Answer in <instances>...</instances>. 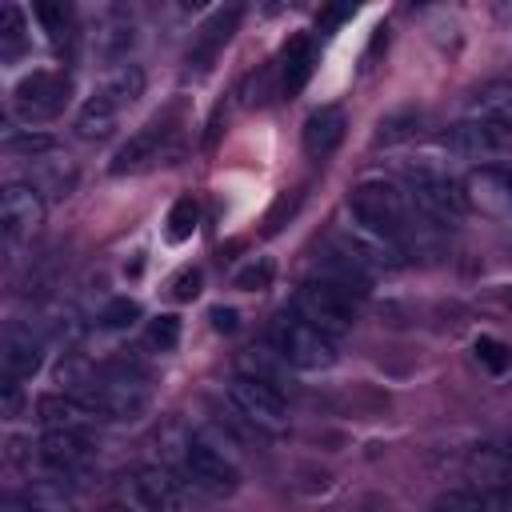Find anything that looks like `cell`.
<instances>
[{
    "label": "cell",
    "mask_w": 512,
    "mask_h": 512,
    "mask_svg": "<svg viewBox=\"0 0 512 512\" xmlns=\"http://www.w3.org/2000/svg\"><path fill=\"white\" fill-rule=\"evenodd\" d=\"M200 280H204L200 268H184V272L172 280V300H180V304H184V300H196V296H200Z\"/></svg>",
    "instance_id": "d6a6232c"
},
{
    "label": "cell",
    "mask_w": 512,
    "mask_h": 512,
    "mask_svg": "<svg viewBox=\"0 0 512 512\" xmlns=\"http://www.w3.org/2000/svg\"><path fill=\"white\" fill-rule=\"evenodd\" d=\"M36 416L44 420V428H60V432H84V436H92V424H96V416L72 396V392H52V396H40V404H36Z\"/></svg>",
    "instance_id": "ac0fdd59"
},
{
    "label": "cell",
    "mask_w": 512,
    "mask_h": 512,
    "mask_svg": "<svg viewBox=\"0 0 512 512\" xmlns=\"http://www.w3.org/2000/svg\"><path fill=\"white\" fill-rule=\"evenodd\" d=\"M44 220V196L32 180H12L4 184L0 192V228H4V240L16 244L24 236H32Z\"/></svg>",
    "instance_id": "4fadbf2b"
},
{
    "label": "cell",
    "mask_w": 512,
    "mask_h": 512,
    "mask_svg": "<svg viewBox=\"0 0 512 512\" xmlns=\"http://www.w3.org/2000/svg\"><path fill=\"white\" fill-rule=\"evenodd\" d=\"M68 76L56 72V68H36L28 76L16 80L12 88V112L16 120L24 124H40V120H52L64 104H68Z\"/></svg>",
    "instance_id": "ba28073f"
},
{
    "label": "cell",
    "mask_w": 512,
    "mask_h": 512,
    "mask_svg": "<svg viewBox=\"0 0 512 512\" xmlns=\"http://www.w3.org/2000/svg\"><path fill=\"white\" fill-rule=\"evenodd\" d=\"M348 212L356 220V228L380 236V240H392L400 252L408 248L412 240V212L416 204L408 200V188H396L392 180H360L352 192H348Z\"/></svg>",
    "instance_id": "6da1fadb"
},
{
    "label": "cell",
    "mask_w": 512,
    "mask_h": 512,
    "mask_svg": "<svg viewBox=\"0 0 512 512\" xmlns=\"http://www.w3.org/2000/svg\"><path fill=\"white\" fill-rule=\"evenodd\" d=\"M24 504L32 512H76V500L72 492L64 488V480H32V488L24 492Z\"/></svg>",
    "instance_id": "603a6c76"
},
{
    "label": "cell",
    "mask_w": 512,
    "mask_h": 512,
    "mask_svg": "<svg viewBox=\"0 0 512 512\" xmlns=\"http://www.w3.org/2000/svg\"><path fill=\"white\" fill-rule=\"evenodd\" d=\"M184 476L212 496H228L240 484V460L216 428H196L184 440Z\"/></svg>",
    "instance_id": "5b68a950"
},
{
    "label": "cell",
    "mask_w": 512,
    "mask_h": 512,
    "mask_svg": "<svg viewBox=\"0 0 512 512\" xmlns=\"http://www.w3.org/2000/svg\"><path fill=\"white\" fill-rule=\"evenodd\" d=\"M316 68V40L308 32L292 36L284 48V96H296Z\"/></svg>",
    "instance_id": "ffe728a7"
},
{
    "label": "cell",
    "mask_w": 512,
    "mask_h": 512,
    "mask_svg": "<svg viewBox=\"0 0 512 512\" xmlns=\"http://www.w3.org/2000/svg\"><path fill=\"white\" fill-rule=\"evenodd\" d=\"M96 420H140L152 404V388L136 368H104L100 376L84 380V388L72 392Z\"/></svg>",
    "instance_id": "3957f363"
},
{
    "label": "cell",
    "mask_w": 512,
    "mask_h": 512,
    "mask_svg": "<svg viewBox=\"0 0 512 512\" xmlns=\"http://www.w3.org/2000/svg\"><path fill=\"white\" fill-rule=\"evenodd\" d=\"M28 44V16L20 4H4L0 8V56L4 60H16Z\"/></svg>",
    "instance_id": "cb8c5ba5"
},
{
    "label": "cell",
    "mask_w": 512,
    "mask_h": 512,
    "mask_svg": "<svg viewBox=\"0 0 512 512\" xmlns=\"http://www.w3.org/2000/svg\"><path fill=\"white\" fill-rule=\"evenodd\" d=\"M344 128H348V120H344V112L340 108H316L308 120H304V132H300V140H304V152L308 156H332L336 148H340V140H344Z\"/></svg>",
    "instance_id": "d6986e66"
},
{
    "label": "cell",
    "mask_w": 512,
    "mask_h": 512,
    "mask_svg": "<svg viewBox=\"0 0 512 512\" xmlns=\"http://www.w3.org/2000/svg\"><path fill=\"white\" fill-rule=\"evenodd\" d=\"M276 352L300 368V372H320V368H332L336 364V344L332 336H324L320 328H312L308 320L300 316H284L276 324Z\"/></svg>",
    "instance_id": "9c48e42d"
},
{
    "label": "cell",
    "mask_w": 512,
    "mask_h": 512,
    "mask_svg": "<svg viewBox=\"0 0 512 512\" xmlns=\"http://www.w3.org/2000/svg\"><path fill=\"white\" fill-rule=\"evenodd\" d=\"M416 132H420V112L404 108V112H392V116L380 120V128H376V144L392 148V144H400V140H412Z\"/></svg>",
    "instance_id": "4316f807"
},
{
    "label": "cell",
    "mask_w": 512,
    "mask_h": 512,
    "mask_svg": "<svg viewBox=\"0 0 512 512\" xmlns=\"http://www.w3.org/2000/svg\"><path fill=\"white\" fill-rule=\"evenodd\" d=\"M40 464L56 476V480H88L96 472V448L92 436L84 432H60V428H44L40 436Z\"/></svg>",
    "instance_id": "8fae6325"
},
{
    "label": "cell",
    "mask_w": 512,
    "mask_h": 512,
    "mask_svg": "<svg viewBox=\"0 0 512 512\" xmlns=\"http://www.w3.org/2000/svg\"><path fill=\"white\" fill-rule=\"evenodd\" d=\"M208 316H212V328L216 332H232L236 328V308H212Z\"/></svg>",
    "instance_id": "d590c367"
},
{
    "label": "cell",
    "mask_w": 512,
    "mask_h": 512,
    "mask_svg": "<svg viewBox=\"0 0 512 512\" xmlns=\"http://www.w3.org/2000/svg\"><path fill=\"white\" fill-rule=\"evenodd\" d=\"M336 248L348 252L352 260H360L368 272L400 268V260H404V252H400L392 240H380V236H372V232H364V228H356V224H352L348 232L336 236Z\"/></svg>",
    "instance_id": "2e32d148"
},
{
    "label": "cell",
    "mask_w": 512,
    "mask_h": 512,
    "mask_svg": "<svg viewBox=\"0 0 512 512\" xmlns=\"http://www.w3.org/2000/svg\"><path fill=\"white\" fill-rule=\"evenodd\" d=\"M144 96V68L140 64H116L100 84L96 92L80 104L76 112V136L80 140H104L116 132L124 108H132L136 100Z\"/></svg>",
    "instance_id": "7a4b0ae2"
},
{
    "label": "cell",
    "mask_w": 512,
    "mask_h": 512,
    "mask_svg": "<svg viewBox=\"0 0 512 512\" xmlns=\"http://www.w3.org/2000/svg\"><path fill=\"white\" fill-rule=\"evenodd\" d=\"M344 16H352V4H340V8H328V12H320V28L328 32V28H336Z\"/></svg>",
    "instance_id": "8d00e7d4"
},
{
    "label": "cell",
    "mask_w": 512,
    "mask_h": 512,
    "mask_svg": "<svg viewBox=\"0 0 512 512\" xmlns=\"http://www.w3.org/2000/svg\"><path fill=\"white\" fill-rule=\"evenodd\" d=\"M104 512H128V508H124V504H112V508H104Z\"/></svg>",
    "instance_id": "f35d334b"
},
{
    "label": "cell",
    "mask_w": 512,
    "mask_h": 512,
    "mask_svg": "<svg viewBox=\"0 0 512 512\" xmlns=\"http://www.w3.org/2000/svg\"><path fill=\"white\" fill-rule=\"evenodd\" d=\"M296 316L336 340L356 324V300L344 288L328 284V280H308L296 292Z\"/></svg>",
    "instance_id": "52a82bcc"
},
{
    "label": "cell",
    "mask_w": 512,
    "mask_h": 512,
    "mask_svg": "<svg viewBox=\"0 0 512 512\" xmlns=\"http://www.w3.org/2000/svg\"><path fill=\"white\" fill-rule=\"evenodd\" d=\"M232 284H236L240 292H260V288H268V284H272V260H252L248 268L236 272Z\"/></svg>",
    "instance_id": "f546056e"
},
{
    "label": "cell",
    "mask_w": 512,
    "mask_h": 512,
    "mask_svg": "<svg viewBox=\"0 0 512 512\" xmlns=\"http://www.w3.org/2000/svg\"><path fill=\"white\" fill-rule=\"evenodd\" d=\"M236 24H240V8L232 4V8H216L200 28H196V36H192V48H188V64H196V68H208L212 60H216V52L232 40V32H236Z\"/></svg>",
    "instance_id": "9a60e30c"
},
{
    "label": "cell",
    "mask_w": 512,
    "mask_h": 512,
    "mask_svg": "<svg viewBox=\"0 0 512 512\" xmlns=\"http://www.w3.org/2000/svg\"><path fill=\"white\" fill-rule=\"evenodd\" d=\"M472 120H492V124H512V80L484 84L472 100Z\"/></svg>",
    "instance_id": "7402d4cb"
},
{
    "label": "cell",
    "mask_w": 512,
    "mask_h": 512,
    "mask_svg": "<svg viewBox=\"0 0 512 512\" xmlns=\"http://www.w3.org/2000/svg\"><path fill=\"white\" fill-rule=\"evenodd\" d=\"M504 300H508V304H512V292H508V296H504Z\"/></svg>",
    "instance_id": "ab89813d"
},
{
    "label": "cell",
    "mask_w": 512,
    "mask_h": 512,
    "mask_svg": "<svg viewBox=\"0 0 512 512\" xmlns=\"http://www.w3.org/2000/svg\"><path fill=\"white\" fill-rule=\"evenodd\" d=\"M400 172L408 180V200L416 204L420 216H428L436 224H456L464 216L468 192L444 164H436V160H404Z\"/></svg>",
    "instance_id": "277c9868"
},
{
    "label": "cell",
    "mask_w": 512,
    "mask_h": 512,
    "mask_svg": "<svg viewBox=\"0 0 512 512\" xmlns=\"http://www.w3.org/2000/svg\"><path fill=\"white\" fill-rule=\"evenodd\" d=\"M196 220H200V208L192 196H180L172 208H168V220H164V236L172 244H184L192 232H196Z\"/></svg>",
    "instance_id": "484cf974"
},
{
    "label": "cell",
    "mask_w": 512,
    "mask_h": 512,
    "mask_svg": "<svg viewBox=\"0 0 512 512\" xmlns=\"http://www.w3.org/2000/svg\"><path fill=\"white\" fill-rule=\"evenodd\" d=\"M40 360H44V352H40V340L32 332H24V328H8L4 332V344H0V376L8 384L28 380L40 368Z\"/></svg>",
    "instance_id": "e0dca14e"
},
{
    "label": "cell",
    "mask_w": 512,
    "mask_h": 512,
    "mask_svg": "<svg viewBox=\"0 0 512 512\" xmlns=\"http://www.w3.org/2000/svg\"><path fill=\"white\" fill-rule=\"evenodd\" d=\"M176 340H180V320L176 316H156L152 324H148V344L152 348H160V352H172L176 348Z\"/></svg>",
    "instance_id": "83f0119b"
},
{
    "label": "cell",
    "mask_w": 512,
    "mask_h": 512,
    "mask_svg": "<svg viewBox=\"0 0 512 512\" xmlns=\"http://www.w3.org/2000/svg\"><path fill=\"white\" fill-rule=\"evenodd\" d=\"M468 476H472L476 484H484V492H488V488H504V484H508V460H504L496 448H480V452H472V460H468Z\"/></svg>",
    "instance_id": "d4e9b609"
},
{
    "label": "cell",
    "mask_w": 512,
    "mask_h": 512,
    "mask_svg": "<svg viewBox=\"0 0 512 512\" xmlns=\"http://www.w3.org/2000/svg\"><path fill=\"white\" fill-rule=\"evenodd\" d=\"M140 316V304L136 300H128V296H120V300H112L104 312H100V320L108 324V328H128L132 320Z\"/></svg>",
    "instance_id": "4dcf8cb0"
},
{
    "label": "cell",
    "mask_w": 512,
    "mask_h": 512,
    "mask_svg": "<svg viewBox=\"0 0 512 512\" xmlns=\"http://www.w3.org/2000/svg\"><path fill=\"white\" fill-rule=\"evenodd\" d=\"M176 148H180V140H176V124H172V116H156V120H148L136 136H128V140L116 148V156H112L108 172H112V176L148 172V168H156V164L172 160V156H176Z\"/></svg>",
    "instance_id": "8992f818"
},
{
    "label": "cell",
    "mask_w": 512,
    "mask_h": 512,
    "mask_svg": "<svg viewBox=\"0 0 512 512\" xmlns=\"http://www.w3.org/2000/svg\"><path fill=\"white\" fill-rule=\"evenodd\" d=\"M32 16L40 20V28L48 32V44L56 52H72V40H76V20H72V8L60 4V0H44L32 8Z\"/></svg>",
    "instance_id": "44dd1931"
},
{
    "label": "cell",
    "mask_w": 512,
    "mask_h": 512,
    "mask_svg": "<svg viewBox=\"0 0 512 512\" xmlns=\"http://www.w3.org/2000/svg\"><path fill=\"white\" fill-rule=\"evenodd\" d=\"M16 412H20V384L4 380V416H16Z\"/></svg>",
    "instance_id": "74e56055"
},
{
    "label": "cell",
    "mask_w": 512,
    "mask_h": 512,
    "mask_svg": "<svg viewBox=\"0 0 512 512\" xmlns=\"http://www.w3.org/2000/svg\"><path fill=\"white\" fill-rule=\"evenodd\" d=\"M476 360H480L488 372H504V368L512 364V352H508L496 336H480V340H476Z\"/></svg>",
    "instance_id": "f1b7e54d"
},
{
    "label": "cell",
    "mask_w": 512,
    "mask_h": 512,
    "mask_svg": "<svg viewBox=\"0 0 512 512\" xmlns=\"http://www.w3.org/2000/svg\"><path fill=\"white\" fill-rule=\"evenodd\" d=\"M468 204L488 216H512V172L508 168H476L464 184Z\"/></svg>",
    "instance_id": "5bb4252c"
},
{
    "label": "cell",
    "mask_w": 512,
    "mask_h": 512,
    "mask_svg": "<svg viewBox=\"0 0 512 512\" xmlns=\"http://www.w3.org/2000/svg\"><path fill=\"white\" fill-rule=\"evenodd\" d=\"M132 40H136L132 28H108V32H100V52L116 60V56H124L132 48Z\"/></svg>",
    "instance_id": "1f68e13d"
},
{
    "label": "cell",
    "mask_w": 512,
    "mask_h": 512,
    "mask_svg": "<svg viewBox=\"0 0 512 512\" xmlns=\"http://www.w3.org/2000/svg\"><path fill=\"white\" fill-rule=\"evenodd\" d=\"M480 512H512V484L488 488V492L480 496Z\"/></svg>",
    "instance_id": "e575fe53"
},
{
    "label": "cell",
    "mask_w": 512,
    "mask_h": 512,
    "mask_svg": "<svg viewBox=\"0 0 512 512\" xmlns=\"http://www.w3.org/2000/svg\"><path fill=\"white\" fill-rule=\"evenodd\" d=\"M228 400H232L236 412H240L252 428H260V432H284V428H288V404H284V396H280L276 384H264V380L240 372V376L228 384Z\"/></svg>",
    "instance_id": "30bf717a"
},
{
    "label": "cell",
    "mask_w": 512,
    "mask_h": 512,
    "mask_svg": "<svg viewBox=\"0 0 512 512\" xmlns=\"http://www.w3.org/2000/svg\"><path fill=\"white\" fill-rule=\"evenodd\" d=\"M432 512H480V496H472V492H444Z\"/></svg>",
    "instance_id": "836d02e7"
},
{
    "label": "cell",
    "mask_w": 512,
    "mask_h": 512,
    "mask_svg": "<svg viewBox=\"0 0 512 512\" xmlns=\"http://www.w3.org/2000/svg\"><path fill=\"white\" fill-rule=\"evenodd\" d=\"M120 496H124V508L128 512H184L180 484L172 480L168 468H156V464L152 468H136L124 480Z\"/></svg>",
    "instance_id": "7c38bea8"
}]
</instances>
